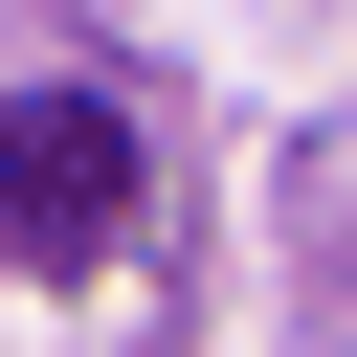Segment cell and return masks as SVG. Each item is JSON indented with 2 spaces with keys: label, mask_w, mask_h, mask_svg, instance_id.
I'll use <instances>...</instances> for the list:
<instances>
[{
  "label": "cell",
  "mask_w": 357,
  "mask_h": 357,
  "mask_svg": "<svg viewBox=\"0 0 357 357\" xmlns=\"http://www.w3.org/2000/svg\"><path fill=\"white\" fill-rule=\"evenodd\" d=\"M0 245L22 268H112L134 245V112L112 89H0Z\"/></svg>",
  "instance_id": "6da1fadb"
}]
</instances>
